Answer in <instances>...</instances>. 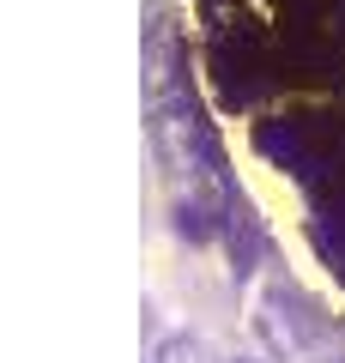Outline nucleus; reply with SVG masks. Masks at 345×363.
Here are the masks:
<instances>
[{
  "label": "nucleus",
  "instance_id": "f257e3e1",
  "mask_svg": "<svg viewBox=\"0 0 345 363\" xmlns=\"http://www.w3.org/2000/svg\"><path fill=\"white\" fill-rule=\"evenodd\" d=\"M152 363H212V357H206V345H200V339L176 333V339H164V345H158V357H152Z\"/></svg>",
  "mask_w": 345,
  "mask_h": 363
},
{
  "label": "nucleus",
  "instance_id": "f03ea898",
  "mask_svg": "<svg viewBox=\"0 0 345 363\" xmlns=\"http://www.w3.org/2000/svg\"><path fill=\"white\" fill-rule=\"evenodd\" d=\"M236 363H261V357H236Z\"/></svg>",
  "mask_w": 345,
  "mask_h": 363
}]
</instances>
